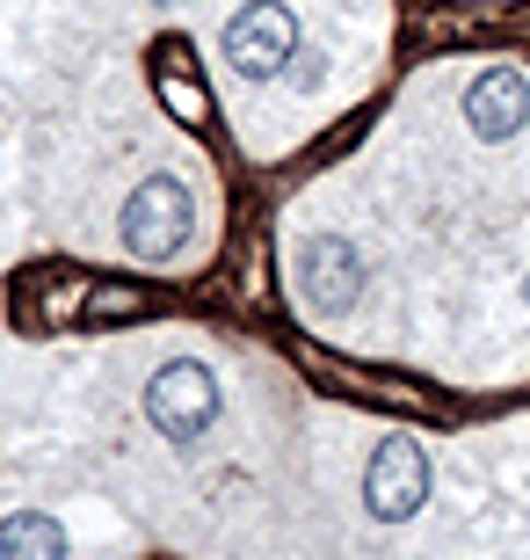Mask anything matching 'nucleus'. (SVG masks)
<instances>
[{
    "label": "nucleus",
    "instance_id": "obj_8",
    "mask_svg": "<svg viewBox=\"0 0 530 560\" xmlns=\"http://www.w3.org/2000/svg\"><path fill=\"white\" fill-rule=\"evenodd\" d=\"M161 8H175V0H161Z\"/></svg>",
    "mask_w": 530,
    "mask_h": 560
},
{
    "label": "nucleus",
    "instance_id": "obj_7",
    "mask_svg": "<svg viewBox=\"0 0 530 560\" xmlns=\"http://www.w3.org/2000/svg\"><path fill=\"white\" fill-rule=\"evenodd\" d=\"M0 560H66V532L44 510H15L0 524Z\"/></svg>",
    "mask_w": 530,
    "mask_h": 560
},
{
    "label": "nucleus",
    "instance_id": "obj_5",
    "mask_svg": "<svg viewBox=\"0 0 530 560\" xmlns=\"http://www.w3.org/2000/svg\"><path fill=\"white\" fill-rule=\"evenodd\" d=\"M466 125L487 145L516 139V131L530 125V81L516 73V66H487V73L466 88Z\"/></svg>",
    "mask_w": 530,
    "mask_h": 560
},
{
    "label": "nucleus",
    "instance_id": "obj_4",
    "mask_svg": "<svg viewBox=\"0 0 530 560\" xmlns=\"http://www.w3.org/2000/svg\"><path fill=\"white\" fill-rule=\"evenodd\" d=\"M364 502H370V517H386V524L414 517V510L428 502V458H422V444H414V436H386V444L370 452Z\"/></svg>",
    "mask_w": 530,
    "mask_h": 560
},
{
    "label": "nucleus",
    "instance_id": "obj_1",
    "mask_svg": "<svg viewBox=\"0 0 530 560\" xmlns=\"http://www.w3.org/2000/svg\"><path fill=\"white\" fill-rule=\"evenodd\" d=\"M145 422L167 436V444H197V436L219 422V378L197 357H175L145 378Z\"/></svg>",
    "mask_w": 530,
    "mask_h": 560
},
{
    "label": "nucleus",
    "instance_id": "obj_2",
    "mask_svg": "<svg viewBox=\"0 0 530 560\" xmlns=\"http://www.w3.org/2000/svg\"><path fill=\"white\" fill-rule=\"evenodd\" d=\"M189 233H197V197H189V183L153 175V183L131 189V205H123V248L131 255L167 262V255L189 248Z\"/></svg>",
    "mask_w": 530,
    "mask_h": 560
},
{
    "label": "nucleus",
    "instance_id": "obj_3",
    "mask_svg": "<svg viewBox=\"0 0 530 560\" xmlns=\"http://www.w3.org/2000/svg\"><path fill=\"white\" fill-rule=\"evenodd\" d=\"M298 51V15L284 0H247L240 15L225 22V66L247 73V81H276Z\"/></svg>",
    "mask_w": 530,
    "mask_h": 560
},
{
    "label": "nucleus",
    "instance_id": "obj_6",
    "mask_svg": "<svg viewBox=\"0 0 530 560\" xmlns=\"http://www.w3.org/2000/svg\"><path fill=\"white\" fill-rule=\"evenodd\" d=\"M298 291H306L313 306H356V291H364V255L349 248V241H306L298 255Z\"/></svg>",
    "mask_w": 530,
    "mask_h": 560
}]
</instances>
